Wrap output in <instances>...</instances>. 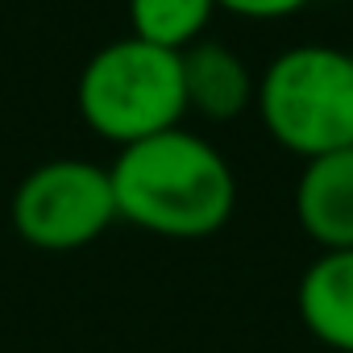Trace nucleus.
I'll use <instances>...</instances> for the list:
<instances>
[{
	"label": "nucleus",
	"instance_id": "obj_1",
	"mask_svg": "<svg viewBox=\"0 0 353 353\" xmlns=\"http://www.w3.org/2000/svg\"><path fill=\"white\" fill-rule=\"evenodd\" d=\"M108 174L117 192V216L154 237H212L233 221L237 208V174L229 158L183 125L121 145Z\"/></svg>",
	"mask_w": 353,
	"mask_h": 353
},
{
	"label": "nucleus",
	"instance_id": "obj_2",
	"mask_svg": "<svg viewBox=\"0 0 353 353\" xmlns=\"http://www.w3.org/2000/svg\"><path fill=\"white\" fill-rule=\"evenodd\" d=\"M75 104L83 125L112 145H133L154 133L179 129L188 117L183 59L179 50L154 46L133 34L117 38L83 63Z\"/></svg>",
	"mask_w": 353,
	"mask_h": 353
},
{
	"label": "nucleus",
	"instance_id": "obj_3",
	"mask_svg": "<svg viewBox=\"0 0 353 353\" xmlns=\"http://www.w3.org/2000/svg\"><path fill=\"white\" fill-rule=\"evenodd\" d=\"M254 108L266 133L307 158L353 145V54L336 46H291L258 79Z\"/></svg>",
	"mask_w": 353,
	"mask_h": 353
},
{
	"label": "nucleus",
	"instance_id": "obj_4",
	"mask_svg": "<svg viewBox=\"0 0 353 353\" xmlns=\"http://www.w3.org/2000/svg\"><path fill=\"white\" fill-rule=\"evenodd\" d=\"M112 174L88 158H50L34 166L13 192V229L26 245L71 254L117 225Z\"/></svg>",
	"mask_w": 353,
	"mask_h": 353
},
{
	"label": "nucleus",
	"instance_id": "obj_5",
	"mask_svg": "<svg viewBox=\"0 0 353 353\" xmlns=\"http://www.w3.org/2000/svg\"><path fill=\"white\" fill-rule=\"evenodd\" d=\"M295 216L320 250H353V145L303 162Z\"/></svg>",
	"mask_w": 353,
	"mask_h": 353
},
{
	"label": "nucleus",
	"instance_id": "obj_6",
	"mask_svg": "<svg viewBox=\"0 0 353 353\" xmlns=\"http://www.w3.org/2000/svg\"><path fill=\"white\" fill-rule=\"evenodd\" d=\"M183 59V92H188V112H200L204 121H233L241 117L254 96H258V79L250 75V67L241 63L237 50H229L216 38H200L188 50H179Z\"/></svg>",
	"mask_w": 353,
	"mask_h": 353
},
{
	"label": "nucleus",
	"instance_id": "obj_7",
	"mask_svg": "<svg viewBox=\"0 0 353 353\" xmlns=\"http://www.w3.org/2000/svg\"><path fill=\"white\" fill-rule=\"evenodd\" d=\"M295 303L320 345L353 353V250H324L303 270Z\"/></svg>",
	"mask_w": 353,
	"mask_h": 353
},
{
	"label": "nucleus",
	"instance_id": "obj_8",
	"mask_svg": "<svg viewBox=\"0 0 353 353\" xmlns=\"http://www.w3.org/2000/svg\"><path fill=\"white\" fill-rule=\"evenodd\" d=\"M216 13V0H129L133 38H145L166 50H188L204 38Z\"/></svg>",
	"mask_w": 353,
	"mask_h": 353
},
{
	"label": "nucleus",
	"instance_id": "obj_9",
	"mask_svg": "<svg viewBox=\"0 0 353 353\" xmlns=\"http://www.w3.org/2000/svg\"><path fill=\"white\" fill-rule=\"evenodd\" d=\"M307 5L312 0H216V9H225L233 17H250V21H279V17H291Z\"/></svg>",
	"mask_w": 353,
	"mask_h": 353
},
{
	"label": "nucleus",
	"instance_id": "obj_10",
	"mask_svg": "<svg viewBox=\"0 0 353 353\" xmlns=\"http://www.w3.org/2000/svg\"><path fill=\"white\" fill-rule=\"evenodd\" d=\"M349 54H353V50H349Z\"/></svg>",
	"mask_w": 353,
	"mask_h": 353
}]
</instances>
